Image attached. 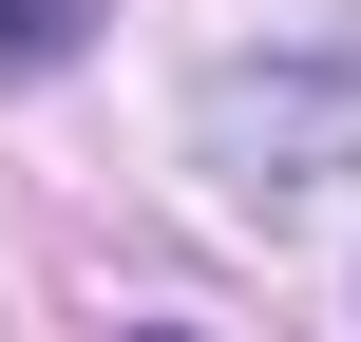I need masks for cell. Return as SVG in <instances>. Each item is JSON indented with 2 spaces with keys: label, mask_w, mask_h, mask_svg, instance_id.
I'll return each instance as SVG.
<instances>
[{
  "label": "cell",
  "mask_w": 361,
  "mask_h": 342,
  "mask_svg": "<svg viewBox=\"0 0 361 342\" xmlns=\"http://www.w3.org/2000/svg\"><path fill=\"white\" fill-rule=\"evenodd\" d=\"M76 57V0H0V76H57Z\"/></svg>",
  "instance_id": "cell-1"
},
{
  "label": "cell",
  "mask_w": 361,
  "mask_h": 342,
  "mask_svg": "<svg viewBox=\"0 0 361 342\" xmlns=\"http://www.w3.org/2000/svg\"><path fill=\"white\" fill-rule=\"evenodd\" d=\"M152 342H190V324H152Z\"/></svg>",
  "instance_id": "cell-2"
}]
</instances>
